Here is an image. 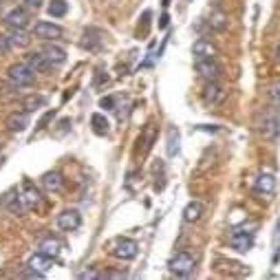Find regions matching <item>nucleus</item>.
<instances>
[{
    "label": "nucleus",
    "instance_id": "f257e3e1",
    "mask_svg": "<svg viewBox=\"0 0 280 280\" xmlns=\"http://www.w3.org/2000/svg\"><path fill=\"white\" fill-rule=\"evenodd\" d=\"M254 128H256V133L265 141H274L280 133V119H278L276 108H265V111L258 113L256 121H254Z\"/></svg>",
    "mask_w": 280,
    "mask_h": 280
},
{
    "label": "nucleus",
    "instance_id": "f03ea898",
    "mask_svg": "<svg viewBox=\"0 0 280 280\" xmlns=\"http://www.w3.org/2000/svg\"><path fill=\"white\" fill-rule=\"evenodd\" d=\"M7 80H9L14 86H18V89H23V86H31L33 82H36V71L29 69L24 62L11 64V67L7 69Z\"/></svg>",
    "mask_w": 280,
    "mask_h": 280
},
{
    "label": "nucleus",
    "instance_id": "7ed1b4c3",
    "mask_svg": "<svg viewBox=\"0 0 280 280\" xmlns=\"http://www.w3.org/2000/svg\"><path fill=\"white\" fill-rule=\"evenodd\" d=\"M194 71L196 75L201 77V80L205 82H216L218 75H221V67H218V62L214 58H201L194 62Z\"/></svg>",
    "mask_w": 280,
    "mask_h": 280
},
{
    "label": "nucleus",
    "instance_id": "20e7f679",
    "mask_svg": "<svg viewBox=\"0 0 280 280\" xmlns=\"http://www.w3.org/2000/svg\"><path fill=\"white\" fill-rule=\"evenodd\" d=\"M139 252V245L133 238H115V243L111 245V254L119 260H133Z\"/></svg>",
    "mask_w": 280,
    "mask_h": 280
},
{
    "label": "nucleus",
    "instance_id": "39448f33",
    "mask_svg": "<svg viewBox=\"0 0 280 280\" xmlns=\"http://www.w3.org/2000/svg\"><path fill=\"white\" fill-rule=\"evenodd\" d=\"M168 269L172 271V274H177V276H187L192 269H194V256L187 254V252L174 254V256L170 258V262H168Z\"/></svg>",
    "mask_w": 280,
    "mask_h": 280
},
{
    "label": "nucleus",
    "instance_id": "423d86ee",
    "mask_svg": "<svg viewBox=\"0 0 280 280\" xmlns=\"http://www.w3.org/2000/svg\"><path fill=\"white\" fill-rule=\"evenodd\" d=\"M227 97V91L223 89L218 82H208V86L203 89V104L210 108L218 106V104H223Z\"/></svg>",
    "mask_w": 280,
    "mask_h": 280
},
{
    "label": "nucleus",
    "instance_id": "0eeeda50",
    "mask_svg": "<svg viewBox=\"0 0 280 280\" xmlns=\"http://www.w3.org/2000/svg\"><path fill=\"white\" fill-rule=\"evenodd\" d=\"M0 205L9 210L14 216H23V214L27 212V208H24V203H23V196H20V192L16 190V187H14V190H7L5 194H2Z\"/></svg>",
    "mask_w": 280,
    "mask_h": 280
},
{
    "label": "nucleus",
    "instance_id": "6e6552de",
    "mask_svg": "<svg viewBox=\"0 0 280 280\" xmlns=\"http://www.w3.org/2000/svg\"><path fill=\"white\" fill-rule=\"evenodd\" d=\"M33 36L40 38V40H60V38L64 36V29L58 27V24H53V23L42 20V23H36V27H33Z\"/></svg>",
    "mask_w": 280,
    "mask_h": 280
},
{
    "label": "nucleus",
    "instance_id": "1a4fd4ad",
    "mask_svg": "<svg viewBox=\"0 0 280 280\" xmlns=\"http://www.w3.org/2000/svg\"><path fill=\"white\" fill-rule=\"evenodd\" d=\"M230 245L236 249V252L245 254L254 247V232H247V230H234L230 236Z\"/></svg>",
    "mask_w": 280,
    "mask_h": 280
},
{
    "label": "nucleus",
    "instance_id": "9d476101",
    "mask_svg": "<svg viewBox=\"0 0 280 280\" xmlns=\"http://www.w3.org/2000/svg\"><path fill=\"white\" fill-rule=\"evenodd\" d=\"M82 225V214L77 210H64L58 214V227L62 232H75Z\"/></svg>",
    "mask_w": 280,
    "mask_h": 280
},
{
    "label": "nucleus",
    "instance_id": "9b49d317",
    "mask_svg": "<svg viewBox=\"0 0 280 280\" xmlns=\"http://www.w3.org/2000/svg\"><path fill=\"white\" fill-rule=\"evenodd\" d=\"M23 62L27 64L29 69H33L36 73H49L51 69H53V64L42 55V51H31V53H27L23 58Z\"/></svg>",
    "mask_w": 280,
    "mask_h": 280
},
{
    "label": "nucleus",
    "instance_id": "f8f14e48",
    "mask_svg": "<svg viewBox=\"0 0 280 280\" xmlns=\"http://www.w3.org/2000/svg\"><path fill=\"white\" fill-rule=\"evenodd\" d=\"M20 196H23V203H24V208H27V210H36L38 205L42 203L40 190H38L31 181H24L23 183V192H20Z\"/></svg>",
    "mask_w": 280,
    "mask_h": 280
},
{
    "label": "nucleus",
    "instance_id": "ddd939ff",
    "mask_svg": "<svg viewBox=\"0 0 280 280\" xmlns=\"http://www.w3.org/2000/svg\"><path fill=\"white\" fill-rule=\"evenodd\" d=\"M27 126H29L27 111H16L7 117V128H9L11 133H23V130H27Z\"/></svg>",
    "mask_w": 280,
    "mask_h": 280
},
{
    "label": "nucleus",
    "instance_id": "4468645a",
    "mask_svg": "<svg viewBox=\"0 0 280 280\" xmlns=\"http://www.w3.org/2000/svg\"><path fill=\"white\" fill-rule=\"evenodd\" d=\"M192 53L196 55V60H201V58H216V55H218V49H216V47H214L210 40L201 38V40H196L194 45H192Z\"/></svg>",
    "mask_w": 280,
    "mask_h": 280
},
{
    "label": "nucleus",
    "instance_id": "2eb2a0df",
    "mask_svg": "<svg viewBox=\"0 0 280 280\" xmlns=\"http://www.w3.org/2000/svg\"><path fill=\"white\" fill-rule=\"evenodd\" d=\"M42 55H45L53 67H60V64L67 62V51H64L62 47H58V45H45L42 47Z\"/></svg>",
    "mask_w": 280,
    "mask_h": 280
},
{
    "label": "nucleus",
    "instance_id": "dca6fc26",
    "mask_svg": "<svg viewBox=\"0 0 280 280\" xmlns=\"http://www.w3.org/2000/svg\"><path fill=\"white\" fill-rule=\"evenodd\" d=\"M5 24H9L11 29H24L29 24V14L24 9H11L9 14L5 16Z\"/></svg>",
    "mask_w": 280,
    "mask_h": 280
},
{
    "label": "nucleus",
    "instance_id": "f3484780",
    "mask_svg": "<svg viewBox=\"0 0 280 280\" xmlns=\"http://www.w3.org/2000/svg\"><path fill=\"white\" fill-rule=\"evenodd\" d=\"M38 252L47 254L49 258H58L60 252H62V243H60L58 238H53V236H47V238L40 240V245H38Z\"/></svg>",
    "mask_w": 280,
    "mask_h": 280
},
{
    "label": "nucleus",
    "instance_id": "a211bd4d",
    "mask_svg": "<svg viewBox=\"0 0 280 280\" xmlns=\"http://www.w3.org/2000/svg\"><path fill=\"white\" fill-rule=\"evenodd\" d=\"M102 45H104V38H102V31H97V29H89L84 33V38H82V47L89 51H99Z\"/></svg>",
    "mask_w": 280,
    "mask_h": 280
},
{
    "label": "nucleus",
    "instance_id": "6ab92c4d",
    "mask_svg": "<svg viewBox=\"0 0 280 280\" xmlns=\"http://www.w3.org/2000/svg\"><path fill=\"white\" fill-rule=\"evenodd\" d=\"M7 40H9L11 49H24V47L31 45V38H29V33L24 31V29H11Z\"/></svg>",
    "mask_w": 280,
    "mask_h": 280
},
{
    "label": "nucleus",
    "instance_id": "aec40b11",
    "mask_svg": "<svg viewBox=\"0 0 280 280\" xmlns=\"http://www.w3.org/2000/svg\"><path fill=\"white\" fill-rule=\"evenodd\" d=\"M40 183H42V187H45L47 192H60L62 190V174L60 172H47V174H42V179H40Z\"/></svg>",
    "mask_w": 280,
    "mask_h": 280
},
{
    "label": "nucleus",
    "instance_id": "412c9836",
    "mask_svg": "<svg viewBox=\"0 0 280 280\" xmlns=\"http://www.w3.org/2000/svg\"><path fill=\"white\" fill-rule=\"evenodd\" d=\"M203 203L201 201H190V203L186 205V210H183V221L186 223H196L201 221V216H203Z\"/></svg>",
    "mask_w": 280,
    "mask_h": 280
},
{
    "label": "nucleus",
    "instance_id": "4be33fe9",
    "mask_svg": "<svg viewBox=\"0 0 280 280\" xmlns=\"http://www.w3.org/2000/svg\"><path fill=\"white\" fill-rule=\"evenodd\" d=\"M208 24H210L212 31H227V27H230V18H227L221 9H214L212 14H210V18H208Z\"/></svg>",
    "mask_w": 280,
    "mask_h": 280
},
{
    "label": "nucleus",
    "instance_id": "5701e85b",
    "mask_svg": "<svg viewBox=\"0 0 280 280\" xmlns=\"http://www.w3.org/2000/svg\"><path fill=\"white\" fill-rule=\"evenodd\" d=\"M254 187H256V192H260V194H271V192L276 190V177L269 172L260 174V177L256 179V186Z\"/></svg>",
    "mask_w": 280,
    "mask_h": 280
},
{
    "label": "nucleus",
    "instance_id": "b1692460",
    "mask_svg": "<svg viewBox=\"0 0 280 280\" xmlns=\"http://www.w3.org/2000/svg\"><path fill=\"white\" fill-rule=\"evenodd\" d=\"M51 260L53 258H49L47 254H42V252H38V254H33L31 258H29V267H36V269H40V271H49L51 269Z\"/></svg>",
    "mask_w": 280,
    "mask_h": 280
},
{
    "label": "nucleus",
    "instance_id": "393cba45",
    "mask_svg": "<svg viewBox=\"0 0 280 280\" xmlns=\"http://www.w3.org/2000/svg\"><path fill=\"white\" fill-rule=\"evenodd\" d=\"M179 143H181V135H179V130L174 128H168V139H165V148H168V155L174 157L179 152Z\"/></svg>",
    "mask_w": 280,
    "mask_h": 280
},
{
    "label": "nucleus",
    "instance_id": "a878e982",
    "mask_svg": "<svg viewBox=\"0 0 280 280\" xmlns=\"http://www.w3.org/2000/svg\"><path fill=\"white\" fill-rule=\"evenodd\" d=\"M91 126H93V133L99 135V137H104V135L108 133V119L102 115V113H95L93 117H91Z\"/></svg>",
    "mask_w": 280,
    "mask_h": 280
},
{
    "label": "nucleus",
    "instance_id": "bb28decb",
    "mask_svg": "<svg viewBox=\"0 0 280 280\" xmlns=\"http://www.w3.org/2000/svg\"><path fill=\"white\" fill-rule=\"evenodd\" d=\"M155 137H157V128H155V124H146V128H143V135H141V139L139 141L143 143L141 146V152H148L152 148V141H155Z\"/></svg>",
    "mask_w": 280,
    "mask_h": 280
},
{
    "label": "nucleus",
    "instance_id": "cd10ccee",
    "mask_svg": "<svg viewBox=\"0 0 280 280\" xmlns=\"http://www.w3.org/2000/svg\"><path fill=\"white\" fill-rule=\"evenodd\" d=\"M47 11H49V16H53V18H62V16H67L69 5L64 0H51V5L47 7Z\"/></svg>",
    "mask_w": 280,
    "mask_h": 280
},
{
    "label": "nucleus",
    "instance_id": "c85d7f7f",
    "mask_svg": "<svg viewBox=\"0 0 280 280\" xmlns=\"http://www.w3.org/2000/svg\"><path fill=\"white\" fill-rule=\"evenodd\" d=\"M45 104H47V99L42 97V95H31V97L24 99L23 106H24V111L27 113H33V111H38V108H42Z\"/></svg>",
    "mask_w": 280,
    "mask_h": 280
},
{
    "label": "nucleus",
    "instance_id": "c756f323",
    "mask_svg": "<svg viewBox=\"0 0 280 280\" xmlns=\"http://www.w3.org/2000/svg\"><path fill=\"white\" fill-rule=\"evenodd\" d=\"M45 271L36 269V267H27V269L20 271V278H45Z\"/></svg>",
    "mask_w": 280,
    "mask_h": 280
},
{
    "label": "nucleus",
    "instance_id": "7c9ffc66",
    "mask_svg": "<svg viewBox=\"0 0 280 280\" xmlns=\"http://www.w3.org/2000/svg\"><path fill=\"white\" fill-rule=\"evenodd\" d=\"M269 97L274 99V104H280V82H276L269 89Z\"/></svg>",
    "mask_w": 280,
    "mask_h": 280
},
{
    "label": "nucleus",
    "instance_id": "2f4dec72",
    "mask_svg": "<svg viewBox=\"0 0 280 280\" xmlns=\"http://www.w3.org/2000/svg\"><path fill=\"white\" fill-rule=\"evenodd\" d=\"M150 11H143V16H141V24H139V31H141V36H146L148 33V20H150Z\"/></svg>",
    "mask_w": 280,
    "mask_h": 280
},
{
    "label": "nucleus",
    "instance_id": "473e14b6",
    "mask_svg": "<svg viewBox=\"0 0 280 280\" xmlns=\"http://www.w3.org/2000/svg\"><path fill=\"white\" fill-rule=\"evenodd\" d=\"M53 117H55V111H49V113H47V115L40 119V124H38V128H47V124H49V121L53 119Z\"/></svg>",
    "mask_w": 280,
    "mask_h": 280
},
{
    "label": "nucleus",
    "instance_id": "72a5a7b5",
    "mask_svg": "<svg viewBox=\"0 0 280 280\" xmlns=\"http://www.w3.org/2000/svg\"><path fill=\"white\" fill-rule=\"evenodd\" d=\"M99 106L106 108V111H113L115 108V99L113 97H102V102H99Z\"/></svg>",
    "mask_w": 280,
    "mask_h": 280
},
{
    "label": "nucleus",
    "instance_id": "f704fd0d",
    "mask_svg": "<svg viewBox=\"0 0 280 280\" xmlns=\"http://www.w3.org/2000/svg\"><path fill=\"white\" fill-rule=\"evenodd\" d=\"M80 278H102V274H99V271H95V269H86V271H82L80 274Z\"/></svg>",
    "mask_w": 280,
    "mask_h": 280
},
{
    "label": "nucleus",
    "instance_id": "c9c22d12",
    "mask_svg": "<svg viewBox=\"0 0 280 280\" xmlns=\"http://www.w3.org/2000/svg\"><path fill=\"white\" fill-rule=\"evenodd\" d=\"M9 49H11V45L7 40V36H0V53H7Z\"/></svg>",
    "mask_w": 280,
    "mask_h": 280
},
{
    "label": "nucleus",
    "instance_id": "e433bc0d",
    "mask_svg": "<svg viewBox=\"0 0 280 280\" xmlns=\"http://www.w3.org/2000/svg\"><path fill=\"white\" fill-rule=\"evenodd\" d=\"M23 2L29 7V9H36V11L42 7V0H23Z\"/></svg>",
    "mask_w": 280,
    "mask_h": 280
},
{
    "label": "nucleus",
    "instance_id": "4c0bfd02",
    "mask_svg": "<svg viewBox=\"0 0 280 280\" xmlns=\"http://www.w3.org/2000/svg\"><path fill=\"white\" fill-rule=\"evenodd\" d=\"M102 278H126L124 271H106V274H102Z\"/></svg>",
    "mask_w": 280,
    "mask_h": 280
},
{
    "label": "nucleus",
    "instance_id": "58836bf2",
    "mask_svg": "<svg viewBox=\"0 0 280 280\" xmlns=\"http://www.w3.org/2000/svg\"><path fill=\"white\" fill-rule=\"evenodd\" d=\"M168 23H170L168 14H163V16H161V18H159V29H165V27H168Z\"/></svg>",
    "mask_w": 280,
    "mask_h": 280
},
{
    "label": "nucleus",
    "instance_id": "ea45409f",
    "mask_svg": "<svg viewBox=\"0 0 280 280\" xmlns=\"http://www.w3.org/2000/svg\"><path fill=\"white\" fill-rule=\"evenodd\" d=\"M276 60H278V62H280V45L276 47Z\"/></svg>",
    "mask_w": 280,
    "mask_h": 280
}]
</instances>
